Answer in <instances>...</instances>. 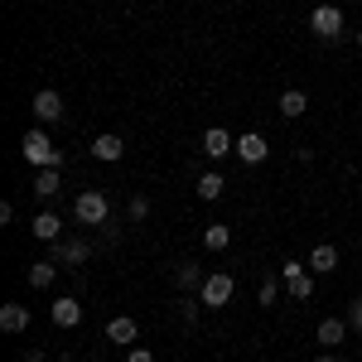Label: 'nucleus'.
I'll return each mask as SVG.
<instances>
[{
	"mask_svg": "<svg viewBox=\"0 0 362 362\" xmlns=\"http://www.w3.org/2000/svg\"><path fill=\"white\" fill-rule=\"evenodd\" d=\"M280 290H285V280H261V295H256V300L271 309V305H280Z\"/></svg>",
	"mask_w": 362,
	"mask_h": 362,
	"instance_id": "nucleus-23",
	"label": "nucleus"
},
{
	"mask_svg": "<svg viewBox=\"0 0 362 362\" xmlns=\"http://www.w3.org/2000/svg\"><path fill=\"white\" fill-rule=\"evenodd\" d=\"M203 271H198L194 261H184V266H179V271H174V285H179V290H184V295H198V290H203Z\"/></svg>",
	"mask_w": 362,
	"mask_h": 362,
	"instance_id": "nucleus-17",
	"label": "nucleus"
},
{
	"mask_svg": "<svg viewBox=\"0 0 362 362\" xmlns=\"http://www.w3.org/2000/svg\"><path fill=\"white\" fill-rule=\"evenodd\" d=\"M223 189H227V179L218 174V169H208V174H198V198H223Z\"/></svg>",
	"mask_w": 362,
	"mask_h": 362,
	"instance_id": "nucleus-22",
	"label": "nucleus"
},
{
	"mask_svg": "<svg viewBox=\"0 0 362 362\" xmlns=\"http://www.w3.org/2000/svg\"><path fill=\"white\" fill-rule=\"evenodd\" d=\"M309 29H314L319 39H338V34L348 29V20H343L338 5H314V10H309Z\"/></svg>",
	"mask_w": 362,
	"mask_h": 362,
	"instance_id": "nucleus-3",
	"label": "nucleus"
},
{
	"mask_svg": "<svg viewBox=\"0 0 362 362\" xmlns=\"http://www.w3.org/2000/svg\"><path fill=\"white\" fill-rule=\"evenodd\" d=\"M198 309H203V300H198V295H184V300H179V319H184V324H198Z\"/></svg>",
	"mask_w": 362,
	"mask_h": 362,
	"instance_id": "nucleus-24",
	"label": "nucleus"
},
{
	"mask_svg": "<svg viewBox=\"0 0 362 362\" xmlns=\"http://www.w3.org/2000/svg\"><path fill=\"white\" fill-rule=\"evenodd\" d=\"M136 338H140V329H136V319H112L107 324V343H116V348H136Z\"/></svg>",
	"mask_w": 362,
	"mask_h": 362,
	"instance_id": "nucleus-10",
	"label": "nucleus"
},
{
	"mask_svg": "<svg viewBox=\"0 0 362 362\" xmlns=\"http://www.w3.org/2000/svg\"><path fill=\"white\" fill-rule=\"evenodd\" d=\"M276 107H280V116H290V121H295V116H305V112H309V97L300 92V87H290V92H280Z\"/></svg>",
	"mask_w": 362,
	"mask_h": 362,
	"instance_id": "nucleus-18",
	"label": "nucleus"
},
{
	"mask_svg": "<svg viewBox=\"0 0 362 362\" xmlns=\"http://www.w3.org/2000/svg\"><path fill=\"white\" fill-rule=\"evenodd\" d=\"M87 256H92V247H87V242H78V237L54 242V261H63V266H83Z\"/></svg>",
	"mask_w": 362,
	"mask_h": 362,
	"instance_id": "nucleus-11",
	"label": "nucleus"
},
{
	"mask_svg": "<svg viewBox=\"0 0 362 362\" xmlns=\"http://www.w3.org/2000/svg\"><path fill=\"white\" fill-rule=\"evenodd\" d=\"M126 362H155V353H150V348H131V353H126Z\"/></svg>",
	"mask_w": 362,
	"mask_h": 362,
	"instance_id": "nucleus-27",
	"label": "nucleus"
},
{
	"mask_svg": "<svg viewBox=\"0 0 362 362\" xmlns=\"http://www.w3.org/2000/svg\"><path fill=\"white\" fill-rule=\"evenodd\" d=\"M29 112L39 116L44 126H49V121H63V97H58L54 87H44V92H34V102H29Z\"/></svg>",
	"mask_w": 362,
	"mask_h": 362,
	"instance_id": "nucleus-6",
	"label": "nucleus"
},
{
	"mask_svg": "<svg viewBox=\"0 0 362 362\" xmlns=\"http://www.w3.org/2000/svg\"><path fill=\"white\" fill-rule=\"evenodd\" d=\"M232 290H237V280L227 276V271H218V276H208V280H203V290H198V300H203L208 309H223L227 300H232Z\"/></svg>",
	"mask_w": 362,
	"mask_h": 362,
	"instance_id": "nucleus-5",
	"label": "nucleus"
},
{
	"mask_svg": "<svg viewBox=\"0 0 362 362\" xmlns=\"http://www.w3.org/2000/svg\"><path fill=\"white\" fill-rule=\"evenodd\" d=\"M20 362H49V353H39V348H29V353H25Z\"/></svg>",
	"mask_w": 362,
	"mask_h": 362,
	"instance_id": "nucleus-28",
	"label": "nucleus"
},
{
	"mask_svg": "<svg viewBox=\"0 0 362 362\" xmlns=\"http://www.w3.org/2000/svg\"><path fill=\"white\" fill-rule=\"evenodd\" d=\"M266 155H271V145H266V136H261V131L237 136V160H242V165H261Z\"/></svg>",
	"mask_w": 362,
	"mask_h": 362,
	"instance_id": "nucleus-8",
	"label": "nucleus"
},
{
	"mask_svg": "<svg viewBox=\"0 0 362 362\" xmlns=\"http://www.w3.org/2000/svg\"><path fill=\"white\" fill-rule=\"evenodd\" d=\"M29 227H34L39 242H58V237H63V218H58V213H39Z\"/></svg>",
	"mask_w": 362,
	"mask_h": 362,
	"instance_id": "nucleus-16",
	"label": "nucleus"
},
{
	"mask_svg": "<svg viewBox=\"0 0 362 362\" xmlns=\"http://www.w3.org/2000/svg\"><path fill=\"white\" fill-rule=\"evenodd\" d=\"M54 280H58L54 261H34V266H29V290H49Z\"/></svg>",
	"mask_w": 362,
	"mask_h": 362,
	"instance_id": "nucleus-21",
	"label": "nucleus"
},
{
	"mask_svg": "<svg viewBox=\"0 0 362 362\" xmlns=\"http://www.w3.org/2000/svg\"><path fill=\"white\" fill-rule=\"evenodd\" d=\"M348 334H353L348 319H319V329H314L319 348H343V338H348Z\"/></svg>",
	"mask_w": 362,
	"mask_h": 362,
	"instance_id": "nucleus-9",
	"label": "nucleus"
},
{
	"mask_svg": "<svg viewBox=\"0 0 362 362\" xmlns=\"http://www.w3.org/2000/svg\"><path fill=\"white\" fill-rule=\"evenodd\" d=\"M92 155H97L102 165H112V160H121V155H126V140L112 136V131H102V136L92 140Z\"/></svg>",
	"mask_w": 362,
	"mask_h": 362,
	"instance_id": "nucleus-13",
	"label": "nucleus"
},
{
	"mask_svg": "<svg viewBox=\"0 0 362 362\" xmlns=\"http://www.w3.org/2000/svg\"><path fill=\"white\" fill-rule=\"evenodd\" d=\"M20 150H25L29 165H39V169H63V150L49 140V131H25Z\"/></svg>",
	"mask_w": 362,
	"mask_h": 362,
	"instance_id": "nucleus-1",
	"label": "nucleus"
},
{
	"mask_svg": "<svg viewBox=\"0 0 362 362\" xmlns=\"http://www.w3.org/2000/svg\"><path fill=\"white\" fill-rule=\"evenodd\" d=\"M203 247H208V251H227V247H232V227H227V223H208V227H203Z\"/></svg>",
	"mask_w": 362,
	"mask_h": 362,
	"instance_id": "nucleus-20",
	"label": "nucleus"
},
{
	"mask_svg": "<svg viewBox=\"0 0 362 362\" xmlns=\"http://www.w3.org/2000/svg\"><path fill=\"white\" fill-rule=\"evenodd\" d=\"M348 329L362 338V300H353V305H348Z\"/></svg>",
	"mask_w": 362,
	"mask_h": 362,
	"instance_id": "nucleus-25",
	"label": "nucleus"
},
{
	"mask_svg": "<svg viewBox=\"0 0 362 362\" xmlns=\"http://www.w3.org/2000/svg\"><path fill=\"white\" fill-rule=\"evenodd\" d=\"M358 49H362V29H358Z\"/></svg>",
	"mask_w": 362,
	"mask_h": 362,
	"instance_id": "nucleus-30",
	"label": "nucleus"
},
{
	"mask_svg": "<svg viewBox=\"0 0 362 362\" xmlns=\"http://www.w3.org/2000/svg\"><path fill=\"white\" fill-rule=\"evenodd\" d=\"M203 155H208V160H223V155H237V136H232V131H223V126L203 131Z\"/></svg>",
	"mask_w": 362,
	"mask_h": 362,
	"instance_id": "nucleus-7",
	"label": "nucleus"
},
{
	"mask_svg": "<svg viewBox=\"0 0 362 362\" xmlns=\"http://www.w3.org/2000/svg\"><path fill=\"white\" fill-rule=\"evenodd\" d=\"M309 271H314V276H329V271H338V247L319 242V247L309 251Z\"/></svg>",
	"mask_w": 362,
	"mask_h": 362,
	"instance_id": "nucleus-15",
	"label": "nucleus"
},
{
	"mask_svg": "<svg viewBox=\"0 0 362 362\" xmlns=\"http://www.w3.org/2000/svg\"><path fill=\"white\" fill-rule=\"evenodd\" d=\"M73 218L87 227H107V218H112V203H107V194L102 189H87V194H78V203H73Z\"/></svg>",
	"mask_w": 362,
	"mask_h": 362,
	"instance_id": "nucleus-2",
	"label": "nucleus"
},
{
	"mask_svg": "<svg viewBox=\"0 0 362 362\" xmlns=\"http://www.w3.org/2000/svg\"><path fill=\"white\" fill-rule=\"evenodd\" d=\"M145 213H150V198H131V218L145 223Z\"/></svg>",
	"mask_w": 362,
	"mask_h": 362,
	"instance_id": "nucleus-26",
	"label": "nucleus"
},
{
	"mask_svg": "<svg viewBox=\"0 0 362 362\" xmlns=\"http://www.w3.org/2000/svg\"><path fill=\"white\" fill-rule=\"evenodd\" d=\"M280 280H285V295L290 300H309L314 295V271H305L300 261H285L280 266Z\"/></svg>",
	"mask_w": 362,
	"mask_h": 362,
	"instance_id": "nucleus-4",
	"label": "nucleus"
},
{
	"mask_svg": "<svg viewBox=\"0 0 362 362\" xmlns=\"http://www.w3.org/2000/svg\"><path fill=\"white\" fill-rule=\"evenodd\" d=\"M0 329H5V334H25V329H29V309L20 305V300L0 305Z\"/></svg>",
	"mask_w": 362,
	"mask_h": 362,
	"instance_id": "nucleus-12",
	"label": "nucleus"
},
{
	"mask_svg": "<svg viewBox=\"0 0 362 362\" xmlns=\"http://www.w3.org/2000/svg\"><path fill=\"white\" fill-rule=\"evenodd\" d=\"M49 314H54L58 329H78V324H83V305H78L73 295H68V300H54V309H49Z\"/></svg>",
	"mask_w": 362,
	"mask_h": 362,
	"instance_id": "nucleus-14",
	"label": "nucleus"
},
{
	"mask_svg": "<svg viewBox=\"0 0 362 362\" xmlns=\"http://www.w3.org/2000/svg\"><path fill=\"white\" fill-rule=\"evenodd\" d=\"M314 362H343V358H334V353H324V358H314Z\"/></svg>",
	"mask_w": 362,
	"mask_h": 362,
	"instance_id": "nucleus-29",
	"label": "nucleus"
},
{
	"mask_svg": "<svg viewBox=\"0 0 362 362\" xmlns=\"http://www.w3.org/2000/svg\"><path fill=\"white\" fill-rule=\"evenodd\" d=\"M58 189H63V169H39L34 174V194L39 198H58Z\"/></svg>",
	"mask_w": 362,
	"mask_h": 362,
	"instance_id": "nucleus-19",
	"label": "nucleus"
}]
</instances>
